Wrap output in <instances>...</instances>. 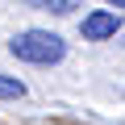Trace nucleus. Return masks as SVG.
<instances>
[{"label": "nucleus", "instance_id": "2", "mask_svg": "<svg viewBox=\"0 0 125 125\" xmlns=\"http://www.w3.org/2000/svg\"><path fill=\"white\" fill-rule=\"evenodd\" d=\"M79 33H83V42H108V38H117L121 33V13L117 9H92V13H83Z\"/></svg>", "mask_w": 125, "mask_h": 125}, {"label": "nucleus", "instance_id": "5", "mask_svg": "<svg viewBox=\"0 0 125 125\" xmlns=\"http://www.w3.org/2000/svg\"><path fill=\"white\" fill-rule=\"evenodd\" d=\"M21 4H29V9H46V13H50V4H54V0H21Z\"/></svg>", "mask_w": 125, "mask_h": 125}, {"label": "nucleus", "instance_id": "3", "mask_svg": "<svg viewBox=\"0 0 125 125\" xmlns=\"http://www.w3.org/2000/svg\"><path fill=\"white\" fill-rule=\"evenodd\" d=\"M25 96V83L17 75H0V100H21Z\"/></svg>", "mask_w": 125, "mask_h": 125}, {"label": "nucleus", "instance_id": "4", "mask_svg": "<svg viewBox=\"0 0 125 125\" xmlns=\"http://www.w3.org/2000/svg\"><path fill=\"white\" fill-rule=\"evenodd\" d=\"M79 4V0H54V4H50V13H58V17H67L71 9Z\"/></svg>", "mask_w": 125, "mask_h": 125}, {"label": "nucleus", "instance_id": "1", "mask_svg": "<svg viewBox=\"0 0 125 125\" xmlns=\"http://www.w3.org/2000/svg\"><path fill=\"white\" fill-rule=\"evenodd\" d=\"M9 54L29 62V67H54V62L67 58V42L50 29H21L9 38Z\"/></svg>", "mask_w": 125, "mask_h": 125}, {"label": "nucleus", "instance_id": "6", "mask_svg": "<svg viewBox=\"0 0 125 125\" xmlns=\"http://www.w3.org/2000/svg\"><path fill=\"white\" fill-rule=\"evenodd\" d=\"M104 4H108V9H125V0H104Z\"/></svg>", "mask_w": 125, "mask_h": 125}]
</instances>
